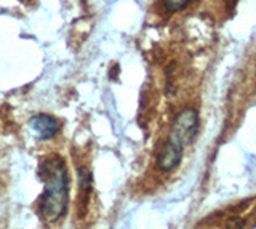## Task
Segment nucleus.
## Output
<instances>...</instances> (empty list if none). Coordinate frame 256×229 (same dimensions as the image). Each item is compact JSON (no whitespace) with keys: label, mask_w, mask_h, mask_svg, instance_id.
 Listing matches in <instances>:
<instances>
[{"label":"nucleus","mask_w":256,"mask_h":229,"mask_svg":"<svg viewBox=\"0 0 256 229\" xmlns=\"http://www.w3.org/2000/svg\"><path fill=\"white\" fill-rule=\"evenodd\" d=\"M29 127L32 133L42 141L52 140L60 130V124L50 114H37L29 119Z\"/></svg>","instance_id":"nucleus-3"},{"label":"nucleus","mask_w":256,"mask_h":229,"mask_svg":"<svg viewBox=\"0 0 256 229\" xmlns=\"http://www.w3.org/2000/svg\"><path fill=\"white\" fill-rule=\"evenodd\" d=\"M224 2H229V0H224ZM232 2H236V0H232Z\"/></svg>","instance_id":"nucleus-6"},{"label":"nucleus","mask_w":256,"mask_h":229,"mask_svg":"<svg viewBox=\"0 0 256 229\" xmlns=\"http://www.w3.org/2000/svg\"><path fill=\"white\" fill-rule=\"evenodd\" d=\"M198 133V112L194 108H186L176 116L160 152L157 154L156 165L160 172H172L182 160L186 146L192 144Z\"/></svg>","instance_id":"nucleus-2"},{"label":"nucleus","mask_w":256,"mask_h":229,"mask_svg":"<svg viewBox=\"0 0 256 229\" xmlns=\"http://www.w3.org/2000/svg\"><path fill=\"white\" fill-rule=\"evenodd\" d=\"M92 173L86 167H78V191L82 194L85 199L92 192Z\"/></svg>","instance_id":"nucleus-4"},{"label":"nucleus","mask_w":256,"mask_h":229,"mask_svg":"<svg viewBox=\"0 0 256 229\" xmlns=\"http://www.w3.org/2000/svg\"><path fill=\"white\" fill-rule=\"evenodd\" d=\"M162 2L168 13H178L186 8L190 0H162Z\"/></svg>","instance_id":"nucleus-5"},{"label":"nucleus","mask_w":256,"mask_h":229,"mask_svg":"<svg viewBox=\"0 0 256 229\" xmlns=\"http://www.w3.org/2000/svg\"><path fill=\"white\" fill-rule=\"evenodd\" d=\"M38 175L45 184V191L38 204L40 216L48 223H53V221H58L68 210L69 175L66 164L60 156L46 157L40 164Z\"/></svg>","instance_id":"nucleus-1"}]
</instances>
